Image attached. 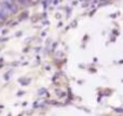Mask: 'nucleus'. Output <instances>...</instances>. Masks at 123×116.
<instances>
[{"label":"nucleus","mask_w":123,"mask_h":116,"mask_svg":"<svg viewBox=\"0 0 123 116\" xmlns=\"http://www.w3.org/2000/svg\"><path fill=\"white\" fill-rule=\"evenodd\" d=\"M10 13H12V12H11V10L9 9V6H6V4L0 6V14H1L2 16H8Z\"/></svg>","instance_id":"1"}]
</instances>
